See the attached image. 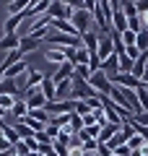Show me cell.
<instances>
[{"instance_id":"obj_30","label":"cell","mask_w":148,"mask_h":156,"mask_svg":"<svg viewBox=\"0 0 148 156\" xmlns=\"http://www.w3.org/2000/svg\"><path fill=\"white\" fill-rule=\"evenodd\" d=\"M44 133H47V135H49L52 140H57V135H60V128H57V125H52V122H47V128H44Z\"/></svg>"},{"instance_id":"obj_16","label":"cell","mask_w":148,"mask_h":156,"mask_svg":"<svg viewBox=\"0 0 148 156\" xmlns=\"http://www.w3.org/2000/svg\"><path fill=\"white\" fill-rule=\"evenodd\" d=\"M37 47H39V39H34V37H21V44H18V50H21L23 55H29V52H37Z\"/></svg>"},{"instance_id":"obj_38","label":"cell","mask_w":148,"mask_h":156,"mask_svg":"<svg viewBox=\"0 0 148 156\" xmlns=\"http://www.w3.org/2000/svg\"><path fill=\"white\" fill-rule=\"evenodd\" d=\"M115 154H117V156H130V154H132V151H130V146H127V143H125V146H120V148H117V151H115Z\"/></svg>"},{"instance_id":"obj_15","label":"cell","mask_w":148,"mask_h":156,"mask_svg":"<svg viewBox=\"0 0 148 156\" xmlns=\"http://www.w3.org/2000/svg\"><path fill=\"white\" fill-rule=\"evenodd\" d=\"M47 60H49V62H55L57 68H60L62 62H68V60H65V52H62L60 47H49V50H47Z\"/></svg>"},{"instance_id":"obj_39","label":"cell","mask_w":148,"mask_h":156,"mask_svg":"<svg viewBox=\"0 0 148 156\" xmlns=\"http://www.w3.org/2000/svg\"><path fill=\"white\" fill-rule=\"evenodd\" d=\"M135 5H138V16H146L148 13V0L146 3H135Z\"/></svg>"},{"instance_id":"obj_14","label":"cell","mask_w":148,"mask_h":156,"mask_svg":"<svg viewBox=\"0 0 148 156\" xmlns=\"http://www.w3.org/2000/svg\"><path fill=\"white\" fill-rule=\"evenodd\" d=\"M26 70H29V62H16V65H11V68H8V70H5V78H11V81H18V78H21V76H26Z\"/></svg>"},{"instance_id":"obj_12","label":"cell","mask_w":148,"mask_h":156,"mask_svg":"<svg viewBox=\"0 0 148 156\" xmlns=\"http://www.w3.org/2000/svg\"><path fill=\"white\" fill-rule=\"evenodd\" d=\"M120 125H112V122H104L101 125V133H99V143H109L112 138H115L117 133H120Z\"/></svg>"},{"instance_id":"obj_7","label":"cell","mask_w":148,"mask_h":156,"mask_svg":"<svg viewBox=\"0 0 148 156\" xmlns=\"http://www.w3.org/2000/svg\"><path fill=\"white\" fill-rule=\"evenodd\" d=\"M115 55V44H112V39H109V34H107V37H101L99 39V50H96V57L101 62L107 60V57H112Z\"/></svg>"},{"instance_id":"obj_36","label":"cell","mask_w":148,"mask_h":156,"mask_svg":"<svg viewBox=\"0 0 148 156\" xmlns=\"http://www.w3.org/2000/svg\"><path fill=\"white\" fill-rule=\"evenodd\" d=\"M96 154H99V156H112V154H115V151H112V148H109V146H107V143H99Z\"/></svg>"},{"instance_id":"obj_1","label":"cell","mask_w":148,"mask_h":156,"mask_svg":"<svg viewBox=\"0 0 148 156\" xmlns=\"http://www.w3.org/2000/svg\"><path fill=\"white\" fill-rule=\"evenodd\" d=\"M88 86H91L93 91H96V96H109L112 94V81L107 78V73L104 70H96V73H91V78H88Z\"/></svg>"},{"instance_id":"obj_13","label":"cell","mask_w":148,"mask_h":156,"mask_svg":"<svg viewBox=\"0 0 148 156\" xmlns=\"http://www.w3.org/2000/svg\"><path fill=\"white\" fill-rule=\"evenodd\" d=\"M49 29H52V31H60V34H68V37H81L70 21H52V23H49Z\"/></svg>"},{"instance_id":"obj_37","label":"cell","mask_w":148,"mask_h":156,"mask_svg":"<svg viewBox=\"0 0 148 156\" xmlns=\"http://www.w3.org/2000/svg\"><path fill=\"white\" fill-rule=\"evenodd\" d=\"M70 148V156H86V151H83V143L81 146H68Z\"/></svg>"},{"instance_id":"obj_21","label":"cell","mask_w":148,"mask_h":156,"mask_svg":"<svg viewBox=\"0 0 148 156\" xmlns=\"http://www.w3.org/2000/svg\"><path fill=\"white\" fill-rule=\"evenodd\" d=\"M132 65H135V60H130V57L122 52L120 55V73H132Z\"/></svg>"},{"instance_id":"obj_43","label":"cell","mask_w":148,"mask_h":156,"mask_svg":"<svg viewBox=\"0 0 148 156\" xmlns=\"http://www.w3.org/2000/svg\"><path fill=\"white\" fill-rule=\"evenodd\" d=\"M39 156H42V154H39Z\"/></svg>"},{"instance_id":"obj_27","label":"cell","mask_w":148,"mask_h":156,"mask_svg":"<svg viewBox=\"0 0 148 156\" xmlns=\"http://www.w3.org/2000/svg\"><path fill=\"white\" fill-rule=\"evenodd\" d=\"M13 151H16V156H29V154H31V151H29V146H26V140L16 143V146H13Z\"/></svg>"},{"instance_id":"obj_26","label":"cell","mask_w":148,"mask_h":156,"mask_svg":"<svg viewBox=\"0 0 148 156\" xmlns=\"http://www.w3.org/2000/svg\"><path fill=\"white\" fill-rule=\"evenodd\" d=\"M11 151H13V143H11L3 133H0V154H11Z\"/></svg>"},{"instance_id":"obj_24","label":"cell","mask_w":148,"mask_h":156,"mask_svg":"<svg viewBox=\"0 0 148 156\" xmlns=\"http://www.w3.org/2000/svg\"><path fill=\"white\" fill-rule=\"evenodd\" d=\"M122 11H125L127 18H135L138 16V5H135V3H122Z\"/></svg>"},{"instance_id":"obj_18","label":"cell","mask_w":148,"mask_h":156,"mask_svg":"<svg viewBox=\"0 0 148 156\" xmlns=\"http://www.w3.org/2000/svg\"><path fill=\"white\" fill-rule=\"evenodd\" d=\"M135 47L140 52H148V29H143V31L135 37Z\"/></svg>"},{"instance_id":"obj_5","label":"cell","mask_w":148,"mask_h":156,"mask_svg":"<svg viewBox=\"0 0 148 156\" xmlns=\"http://www.w3.org/2000/svg\"><path fill=\"white\" fill-rule=\"evenodd\" d=\"M23 101L29 104V112L31 109H44L47 107V99H44V94H42V89H29L26 94H23Z\"/></svg>"},{"instance_id":"obj_31","label":"cell","mask_w":148,"mask_h":156,"mask_svg":"<svg viewBox=\"0 0 148 156\" xmlns=\"http://www.w3.org/2000/svg\"><path fill=\"white\" fill-rule=\"evenodd\" d=\"M34 140H37V143H39V146H44V143H55V140L49 138V135H47V133H44V130H42V133H34Z\"/></svg>"},{"instance_id":"obj_41","label":"cell","mask_w":148,"mask_h":156,"mask_svg":"<svg viewBox=\"0 0 148 156\" xmlns=\"http://www.w3.org/2000/svg\"><path fill=\"white\" fill-rule=\"evenodd\" d=\"M88 156H99V154H88Z\"/></svg>"},{"instance_id":"obj_40","label":"cell","mask_w":148,"mask_h":156,"mask_svg":"<svg viewBox=\"0 0 148 156\" xmlns=\"http://www.w3.org/2000/svg\"><path fill=\"white\" fill-rule=\"evenodd\" d=\"M11 154H13V151H11ZM11 154H0V156H11Z\"/></svg>"},{"instance_id":"obj_23","label":"cell","mask_w":148,"mask_h":156,"mask_svg":"<svg viewBox=\"0 0 148 156\" xmlns=\"http://www.w3.org/2000/svg\"><path fill=\"white\" fill-rule=\"evenodd\" d=\"M13 104H16V96H5V94L0 96V109H3V112H11Z\"/></svg>"},{"instance_id":"obj_2","label":"cell","mask_w":148,"mask_h":156,"mask_svg":"<svg viewBox=\"0 0 148 156\" xmlns=\"http://www.w3.org/2000/svg\"><path fill=\"white\" fill-rule=\"evenodd\" d=\"M73 8H70V3H62V0H55L52 5H49V13L47 16L52 18V21H70L73 18Z\"/></svg>"},{"instance_id":"obj_25","label":"cell","mask_w":148,"mask_h":156,"mask_svg":"<svg viewBox=\"0 0 148 156\" xmlns=\"http://www.w3.org/2000/svg\"><path fill=\"white\" fill-rule=\"evenodd\" d=\"M96 148H99V140H96V138L83 140V151H86V156H88V154H96Z\"/></svg>"},{"instance_id":"obj_22","label":"cell","mask_w":148,"mask_h":156,"mask_svg":"<svg viewBox=\"0 0 148 156\" xmlns=\"http://www.w3.org/2000/svg\"><path fill=\"white\" fill-rule=\"evenodd\" d=\"M127 146H130V151H140L143 146H146V140L135 133V135H130V138H127Z\"/></svg>"},{"instance_id":"obj_42","label":"cell","mask_w":148,"mask_h":156,"mask_svg":"<svg viewBox=\"0 0 148 156\" xmlns=\"http://www.w3.org/2000/svg\"><path fill=\"white\" fill-rule=\"evenodd\" d=\"M112 156H117V154H112Z\"/></svg>"},{"instance_id":"obj_33","label":"cell","mask_w":148,"mask_h":156,"mask_svg":"<svg viewBox=\"0 0 148 156\" xmlns=\"http://www.w3.org/2000/svg\"><path fill=\"white\" fill-rule=\"evenodd\" d=\"M125 55H127V57H130V60H138V57H140V55H143V52H140V50H138V47H135V44H130V47H125Z\"/></svg>"},{"instance_id":"obj_3","label":"cell","mask_w":148,"mask_h":156,"mask_svg":"<svg viewBox=\"0 0 148 156\" xmlns=\"http://www.w3.org/2000/svg\"><path fill=\"white\" fill-rule=\"evenodd\" d=\"M112 31L117 34L127 31V16L122 11V3H117V0H112Z\"/></svg>"},{"instance_id":"obj_35","label":"cell","mask_w":148,"mask_h":156,"mask_svg":"<svg viewBox=\"0 0 148 156\" xmlns=\"http://www.w3.org/2000/svg\"><path fill=\"white\" fill-rule=\"evenodd\" d=\"M132 120H135L138 125H143V128H148V112H140V115H135Z\"/></svg>"},{"instance_id":"obj_8","label":"cell","mask_w":148,"mask_h":156,"mask_svg":"<svg viewBox=\"0 0 148 156\" xmlns=\"http://www.w3.org/2000/svg\"><path fill=\"white\" fill-rule=\"evenodd\" d=\"M73 73H76V65H73V62H62V65L55 70L52 81H55V83H62V81H70V78H73Z\"/></svg>"},{"instance_id":"obj_10","label":"cell","mask_w":148,"mask_h":156,"mask_svg":"<svg viewBox=\"0 0 148 156\" xmlns=\"http://www.w3.org/2000/svg\"><path fill=\"white\" fill-rule=\"evenodd\" d=\"M18 44H21V34H3V39H0V50L5 52L18 50Z\"/></svg>"},{"instance_id":"obj_20","label":"cell","mask_w":148,"mask_h":156,"mask_svg":"<svg viewBox=\"0 0 148 156\" xmlns=\"http://www.w3.org/2000/svg\"><path fill=\"white\" fill-rule=\"evenodd\" d=\"M125 143H127V135H125V133H122V130H120V133H117V135H115V138H112V140H109V143H107V146H109L112 151H117V148H120V146H125Z\"/></svg>"},{"instance_id":"obj_29","label":"cell","mask_w":148,"mask_h":156,"mask_svg":"<svg viewBox=\"0 0 148 156\" xmlns=\"http://www.w3.org/2000/svg\"><path fill=\"white\" fill-rule=\"evenodd\" d=\"M135 37H138V34H135V31H130V29H127V31L122 34V44H125V47L135 44Z\"/></svg>"},{"instance_id":"obj_11","label":"cell","mask_w":148,"mask_h":156,"mask_svg":"<svg viewBox=\"0 0 148 156\" xmlns=\"http://www.w3.org/2000/svg\"><path fill=\"white\" fill-rule=\"evenodd\" d=\"M39 89H42V94H44V99H47V104H49V101H55V94H57V83L52 81V76H47V78H44Z\"/></svg>"},{"instance_id":"obj_6","label":"cell","mask_w":148,"mask_h":156,"mask_svg":"<svg viewBox=\"0 0 148 156\" xmlns=\"http://www.w3.org/2000/svg\"><path fill=\"white\" fill-rule=\"evenodd\" d=\"M112 86H122V89H132L135 91L138 86H140V81H138L132 73H117V76L112 78Z\"/></svg>"},{"instance_id":"obj_28","label":"cell","mask_w":148,"mask_h":156,"mask_svg":"<svg viewBox=\"0 0 148 156\" xmlns=\"http://www.w3.org/2000/svg\"><path fill=\"white\" fill-rule=\"evenodd\" d=\"M76 76L83 78V81H88L91 78V70H88V65H76Z\"/></svg>"},{"instance_id":"obj_4","label":"cell","mask_w":148,"mask_h":156,"mask_svg":"<svg viewBox=\"0 0 148 156\" xmlns=\"http://www.w3.org/2000/svg\"><path fill=\"white\" fill-rule=\"evenodd\" d=\"M91 21H93V16L88 11H76V13H73V18H70V23L76 26V31L81 34V37L91 31Z\"/></svg>"},{"instance_id":"obj_9","label":"cell","mask_w":148,"mask_h":156,"mask_svg":"<svg viewBox=\"0 0 148 156\" xmlns=\"http://www.w3.org/2000/svg\"><path fill=\"white\" fill-rule=\"evenodd\" d=\"M101 70H104V73H107V78L112 81V78H115L117 73H120V55L115 52L112 57H107V60L101 62Z\"/></svg>"},{"instance_id":"obj_19","label":"cell","mask_w":148,"mask_h":156,"mask_svg":"<svg viewBox=\"0 0 148 156\" xmlns=\"http://www.w3.org/2000/svg\"><path fill=\"white\" fill-rule=\"evenodd\" d=\"M81 130H83V117H78L76 112H73V115H70V133L78 135Z\"/></svg>"},{"instance_id":"obj_17","label":"cell","mask_w":148,"mask_h":156,"mask_svg":"<svg viewBox=\"0 0 148 156\" xmlns=\"http://www.w3.org/2000/svg\"><path fill=\"white\" fill-rule=\"evenodd\" d=\"M13 128H16V133H18V138H21V140H29V138H34V130L29 128L26 122H21V120H18V122H13Z\"/></svg>"},{"instance_id":"obj_32","label":"cell","mask_w":148,"mask_h":156,"mask_svg":"<svg viewBox=\"0 0 148 156\" xmlns=\"http://www.w3.org/2000/svg\"><path fill=\"white\" fill-rule=\"evenodd\" d=\"M88 112H91V107H88L86 101H78V104H76V115H78V117H86Z\"/></svg>"},{"instance_id":"obj_34","label":"cell","mask_w":148,"mask_h":156,"mask_svg":"<svg viewBox=\"0 0 148 156\" xmlns=\"http://www.w3.org/2000/svg\"><path fill=\"white\" fill-rule=\"evenodd\" d=\"M91 125H99V122H96V115H93V112H88V115L83 117V128H91Z\"/></svg>"}]
</instances>
